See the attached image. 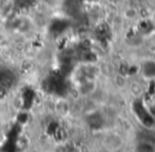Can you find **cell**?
Returning <instances> with one entry per match:
<instances>
[{
    "instance_id": "obj_1",
    "label": "cell",
    "mask_w": 155,
    "mask_h": 152,
    "mask_svg": "<svg viewBox=\"0 0 155 152\" xmlns=\"http://www.w3.org/2000/svg\"><path fill=\"white\" fill-rule=\"evenodd\" d=\"M104 152H108V151H104Z\"/></svg>"
}]
</instances>
